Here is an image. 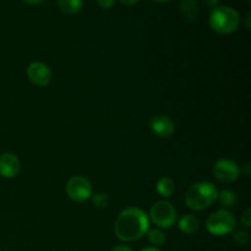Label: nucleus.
Returning <instances> with one entry per match:
<instances>
[{
    "instance_id": "1",
    "label": "nucleus",
    "mask_w": 251,
    "mask_h": 251,
    "mask_svg": "<svg viewBox=\"0 0 251 251\" xmlns=\"http://www.w3.org/2000/svg\"><path fill=\"white\" fill-rule=\"evenodd\" d=\"M149 229V215L140 207H127L123 210L114 223L115 237L125 243L141 239Z\"/></svg>"
},
{
    "instance_id": "2",
    "label": "nucleus",
    "mask_w": 251,
    "mask_h": 251,
    "mask_svg": "<svg viewBox=\"0 0 251 251\" xmlns=\"http://www.w3.org/2000/svg\"><path fill=\"white\" fill-rule=\"evenodd\" d=\"M218 189L211 181L203 180L193 184L185 193V203L190 210L203 211L217 201Z\"/></svg>"
},
{
    "instance_id": "3",
    "label": "nucleus",
    "mask_w": 251,
    "mask_h": 251,
    "mask_svg": "<svg viewBox=\"0 0 251 251\" xmlns=\"http://www.w3.org/2000/svg\"><path fill=\"white\" fill-rule=\"evenodd\" d=\"M208 24L216 33L230 34L239 28L240 16L233 7L216 6L211 11Z\"/></svg>"
},
{
    "instance_id": "4",
    "label": "nucleus",
    "mask_w": 251,
    "mask_h": 251,
    "mask_svg": "<svg viewBox=\"0 0 251 251\" xmlns=\"http://www.w3.org/2000/svg\"><path fill=\"white\" fill-rule=\"evenodd\" d=\"M149 220L159 229H168L176 223L178 213L169 201L159 200L150 208Z\"/></svg>"
},
{
    "instance_id": "5",
    "label": "nucleus",
    "mask_w": 251,
    "mask_h": 251,
    "mask_svg": "<svg viewBox=\"0 0 251 251\" xmlns=\"http://www.w3.org/2000/svg\"><path fill=\"white\" fill-rule=\"evenodd\" d=\"M235 226H237L235 216L229 210H225V208L211 213L206 220V229L210 234L216 235V237L229 234L235 229Z\"/></svg>"
},
{
    "instance_id": "6",
    "label": "nucleus",
    "mask_w": 251,
    "mask_h": 251,
    "mask_svg": "<svg viewBox=\"0 0 251 251\" xmlns=\"http://www.w3.org/2000/svg\"><path fill=\"white\" fill-rule=\"evenodd\" d=\"M66 194L74 202H85L90 200L93 194L92 184L82 176H74L66 183Z\"/></svg>"
},
{
    "instance_id": "7",
    "label": "nucleus",
    "mask_w": 251,
    "mask_h": 251,
    "mask_svg": "<svg viewBox=\"0 0 251 251\" xmlns=\"http://www.w3.org/2000/svg\"><path fill=\"white\" fill-rule=\"evenodd\" d=\"M213 176L221 183H233L238 180L240 176L242 169L238 166L237 162L228 158H220L215 162L212 167Z\"/></svg>"
},
{
    "instance_id": "8",
    "label": "nucleus",
    "mask_w": 251,
    "mask_h": 251,
    "mask_svg": "<svg viewBox=\"0 0 251 251\" xmlns=\"http://www.w3.org/2000/svg\"><path fill=\"white\" fill-rule=\"evenodd\" d=\"M27 77L33 85L38 87H46L53 80V73L46 63L32 61L27 66Z\"/></svg>"
},
{
    "instance_id": "9",
    "label": "nucleus",
    "mask_w": 251,
    "mask_h": 251,
    "mask_svg": "<svg viewBox=\"0 0 251 251\" xmlns=\"http://www.w3.org/2000/svg\"><path fill=\"white\" fill-rule=\"evenodd\" d=\"M149 126L151 131L157 137H161V139L171 137L174 134V130H176V125H174L173 120L167 117V115L162 114H156L151 117L149 122Z\"/></svg>"
},
{
    "instance_id": "10",
    "label": "nucleus",
    "mask_w": 251,
    "mask_h": 251,
    "mask_svg": "<svg viewBox=\"0 0 251 251\" xmlns=\"http://www.w3.org/2000/svg\"><path fill=\"white\" fill-rule=\"evenodd\" d=\"M21 162L12 152H4L0 154V176L2 178L12 179L20 173Z\"/></svg>"
},
{
    "instance_id": "11",
    "label": "nucleus",
    "mask_w": 251,
    "mask_h": 251,
    "mask_svg": "<svg viewBox=\"0 0 251 251\" xmlns=\"http://www.w3.org/2000/svg\"><path fill=\"white\" fill-rule=\"evenodd\" d=\"M179 10L180 14L190 22L196 21L200 15L198 0H179Z\"/></svg>"
},
{
    "instance_id": "12",
    "label": "nucleus",
    "mask_w": 251,
    "mask_h": 251,
    "mask_svg": "<svg viewBox=\"0 0 251 251\" xmlns=\"http://www.w3.org/2000/svg\"><path fill=\"white\" fill-rule=\"evenodd\" d=\"M178 227L185 234H195L200 229V221L196 216L191 215V213H185L183 217L179 218Z\"/></svg>"
},
{
    "instance_id": "13",
    "label": "nucleus",
    "mask_w": 251,
    "mask_h": 251,
    "mask_svg": "<svg viewBox=\"0 0 251 251\" xmlns=\"http://www.w3.org/2000/svg\"><path fill=\"white\" fill-rule=\"evenodd\" d=\"M156 190L163 199H169L173 196L174 191H176V184H174L173 179L168 178V176H162L157 180Z\"/></svg>"
},
{
    "instance_id": "14",
    "label": "nucleus",
    "mask_w": 251,
    "mask_h": 251,
    "mask_svg": "<svg viewBox=\"0 0 251 251\" xmlns=\"http://www.w3.org/2000/svg\"><path fill=\"white\" fill-rule=\"evenodd\" d=\"M217 200L225 210H228V208H232L237 205L238 195L233 190L225 189V190L222 191H218Z\"/></svg>"
},
{
    "instance_id": "15",
    "label": "nucleus",
    "mask_w": 251,
    "mask_h": 251,
    "mask_svg": "<svg viewBox=\"0 0 251 251\" xmlns=\"http://www.w3.org/2000/svg\"><path fill=\"white\" fill-rule=\"evenodd\" d=\"M58 7L64 14L75 15L82 10L83 0H58Z\"/></svg>"
},
{
    "instance_id": "16",
    "label": "nucleus",
    "mask_w": 251,
    "mask_h": 251,
    "mask_svg": "<svg viewBox=\"0 0 251 251\" xmlns=\"http://www.w3.org/2000/svg\"><path fill=\"white\" fill-rule=\"evenodd\" d=\"M147 239L149 242L151 243L152 247H162V245L166 244L167 242V237L164 234V232L159 228H153V229H149L146 233Z\"/></svg>"
},
{
    "instance_id": "17",
    "label": "nucleus",
    "mask_w": 251,
    "mask_h": 251,
    "mask_svg": "<svg viewBox=\"0 0 251 251\" xmlns=\"http://www.w3.org/2000/svg\"><path fill=\"white\" fill-rule=\"evenodd\" d=\"M92 203L97 208H107L110 203V198L104 193H96L91 196Z\"/></svg>"
},
{
    "instance_id": "18",
    "label": "nucleus",
    "mask_w": 251,
    "mask_h": 251,
    "mask_svg": "<svg viewBox=\"0 0 251 251\" xmlns=\"http://www.w3.org/2000/svg\"><path fill=\"white\" fill-rule=\"evenodd\" d=\"M233 240L238 245H247L250 240V234L245 229H237L233 233Z\"/></svg>"
},
{
    "instance_id": "19",
    "label": "nucleus",
    "mask_w": 251,
    "mask_h": 251,
    "mask_svg": "<svg viewBox=\"0 0 251 251\" xmlns=\"http://www.w3.org/2000/svg\"><path fill=\"white\" fill-rule=\"evenodd\" d=\"M240 222L247 228L251 227V208H247L240 217Z\"/></svg>"
},
{
    "instance_id": "20",
    "label": "nucleus",
    "mask_w": 251,
    "mask_h": 251,
    "mask_svg": "<svg viewBox=\"0 0 251 251\" xmlns=\"http://www.w3.org/2000/svg\"><path fill=\"white\" fill-rule=\"evenodd\" d=\"M96 2H97L98 6H100L102 9H110V7L114 6L115 0H96Z\"/></svg>"
},
{
    "instance_id": "21",
    "label": "nucleus",
    "mask_w": 251,
    "mask_h": 251,
    "mask_svg": "<svg viewBox=\"0 0 251 251\" xmlns=\"http://www.w3.org/2000/svg\"><path fill=\"white\" fill-rule=\"evenodd\" d=\"M112 251H134L130 247H126V245H117L112 249Z\"/></svg>"
},
{
    "instance_id": "22",
    "label": "nucleus",
    "mask_w": 251,
    "mask_h": 251,
    "mask_svg": "<svg viewBox=\"0 0 251 251\" xmlns=\"http://www.w3.org/2000/svg\"><path fill=\"white\" fill-rule=\"evenodd\" d=\"M203 2H205L206 5H207V6H210V7H216L217 6L218 4H220V0H202Z\"/></svg>"
},
{
    "instance_id": "23",
    "label": "nucleus",
    "mask_w": 251,
    "mask_h": 251,
    "mask_svg": "<svg viewBox=\"0 0 251 251\" xmlns=\"http://www.w3.org/2000/svg\"><path fill=\"white\" fill-rule=\"evenodd\" d=\"M140 0H120V2L124 5H126V6H132V5L137 4Z\"/></svg>"
},
{
    "instance_id": "24",
    "label": "nucleus",
    "mask_w": 251,
    "mask_h": 251,
    "mask_svg": "<svg viewBox=\"0 0 251 251\" xmlns=\"http://www.w3.org/2000/svg\"><path fill=\"white\" fill-rule=\"evenodd\" d=\"M24 2H26V4L28 5H38V4H42V2H44L46 0H22Z\"/></svg>"
},
{
    "instance_id": "25",
    "label": "nucleus",
    "mask_w": 251,
    "mask_h": 251,
    "mask_svg": "<svg viewBox=\"0 0 251 251\" xmlns=\"http://www.w3.org/2000/svg\"><path fill=\"white\" fill-rule=\"evenodd\" d=\"M141 251H162V250L158 249V248H156V247H147V248H145V249H142Z\"/></svg>"
},
{
    "instance_id": "26",
    "label": "nucleus",
    "mask_w": 251,
    "mask_h": 251,
    "mask_svg": "<svg viewBox=\"0 0 251 251\" xmlns=\"http://www.w3.org/2000/svg\"><path fill=\"white\" fill-rule=\"evenodd\" d=\"M245 22H247V27H248V28H250V12H248L247 19H245Z\"/></svg>"
},
{
    "instance_id": "27",
    "label": "nucleus",
    "mask_w": 251,
    "mask_h": 251,
    "mask_svg": "<svg viewBox=\"0 0 251 251\" xmlns=\"http://www.w3.org/2000/svg\"><path fill=\"white\" fill-rule=\"evenodd\" d=\"M153 1H156V2H167V1H169V0H153Z\"/></svg>"
}]
</instances>
